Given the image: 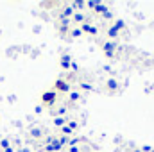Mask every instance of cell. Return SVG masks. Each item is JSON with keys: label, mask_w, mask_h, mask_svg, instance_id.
Wrapping results in <instances>:
<instances>
[{"label": "cell", "mask_w": 154, "mask_h": 152, "mask_svg": "<svg viewBox=\"0 0 154 152\" xmlns=\"http://www.w3.org/2000/svg\"><path fill=\"white\" fill-rule=\"evenodd\" d=\"M52 90H54L57 95L70 93V82H68V81H65L63 77H59V79H56V81H54V84H52Z\"/></svg>", "instance_id": "cell-1"}, {"label": "cell", "mask_w": 154, "mask_h": 152, "mask_svg": "<svg viewBox=\"0 0 154 152\" xmlns=\"http://www.w3.org/2000/svg\"><path fill=\"white\" fill-rule=\"evenodd\" d=\"M56 102H57V93H56L54 90H47V91L41 93V104H43V106L52 108Z\"/></svg>", "instance_id": "cell-2"}, {"label": "cell", "mask_w": 154, "mask_h": 152, "mask_svg": "<svg viewBox=\"0 0 154 152\" xmlns=\"http://www.w3.org/2000/svg\"><path fill=\"white\" fill-rule=\"evenodd\" d=\"M102 52H104V56H106L108 59H113L116 56V43L111 41V39L104 41V43H102Z\"/></svg>", "instance_id": "cell-3"}, {"label": "cell", "mask_w": 154, "mask_h": 152, "mask_svg": "<svg viewBox=\"0 0 154 152\" xmlns=\"http://www.w3.org/2000/svg\"><path fill=\"white\" fill-rule=\"evenodd\" d=\"M104 88H106V91L109 93V95H116L118 91H120V82L116 81V79H108L106 81V84H104Z\"/></svg>", "instance_id": "cell-4"}, {"label": "cell", "mask_w": 154, "mask_h": 152, "mask_svg": "<svg viewBox=\"0 0 154 152\" xmlns=\"http://www.w3.org/2000/svg\"><path fill=\"white\" fill-rule=\"evenodd\" d=\"M79 29H81V32H82V34H88V36H97V34H99L97 27H95L93 23H90V22H86V23L79 25Z\"/></svg>", "instance_id": "cell-5"}, {"label": "cell", "mask_w": 154, "mask_h": 152, "mask_svg": "<svg viewBox=\"0 0 154 152\" xmlns=\"http://www.w3.org/2000/svg\"><path fill=\"white\" fill-rule=\"evenodd\" d=\"M72 65H74L72 56H70V54H63V56H61V59H59V66H61L63 70H70V68H72Z\"/></svg>", "instance_id": "cell-6"}, {"label": "cell", "mask_w": 154, "mask_h": 152, "mask_svg": "<svg viewBox=\"0 0 154 152\" xmlns=\"http://www.w3.org/2000/svg\"><path fill=\"white\" fill-rule=\"evenodd\" d=\"M72 23H74L75 27L82 25V23H86V14H84L82 11H75L74 16H72Z\"/></svg>", "instance_id": "cell-7"}, {"label": "cell", "mask_w": 154, "mask_h": 152, "mask_svg": "<svg viewBox=\"0 0 154 152\" xmlns=\"http://www.w3.org/2000/svg\"><path fill=\"white\" fill-rule=\"evenodd\" d=\"M74 13H75V9H74L70 4H68V5H65V7L61 9V13H59V18H68V20H72Z\"/></svg>", "instance_id": "cell-8"}, {"label": "cell", "mask_w": 154, "mask_h": 152, "mask_svg": "<svg viewBox=\"0 0 154 152\" xmlns=\"http://www.w3.org/2000/svg\"><path fill=\"white\" fill-rule=\"evenodd\" d=\"M108 11H109V7H108L106 4H102V2H97L95 7H93V13H95V14H106Z\"/></svg>", "instance_id": "cell-9"}, {"label": "cell", "mask_w": 154, "mask_h": 152, "mask_svg": "<svg viewBox=\"0 0 154 152\" xmlns=\"http://www.w3.org/2000/svg\"><path fill=\"white\" fill-rule=\"evenodd\" d=\"M106 34H108V38L111 39V41H115V39H118V36H120V31H116L113 25H109L108 31H106Z\"/></svg>", "instance_id": "cell-10"}, {"label": "cell", "mask_w": 154, "mask_h": 152, "mask_svg": "<svg viewBox=\"0 0 154 152\" xmlns=\"http://www.w3.org/2000/svg\"><path fill=\"white\" fill-rule=\"evenodd\" d=\"M79 100H81V93H79V91H72V93L68 95V104H70V106L77 104Z\"/></svg>", "instance_id": "cell-11"}, {"label": "cell", "mask_w": 154, "mask_h": 152, "mask_svg": "<svg viewBox=\"0 0 154 152\" xmlns=\"http://www.w3.org/2000/svg\"><path fill=\"white\" fill-rule=\"evenodd\" d=\"M66 122H68V120H66L65 116H54V125H56V127H59V129H61V127H65V125H66Z\"/></svg>", "instance_id": "cell-12"}, {"label": "cell", "mask_w": 154, "mask_h": 152, "mask_svg": "<svg viewBox=\"0 0 154 152\" xmlns=\"http://www.w3.org/2000/svg\"><path fill=\"white\" fill-rule=\"evenodd\" d=\"M31 138H34V140H39V138H43V129H39V127H34V129H31Z\"/></svg>", "instance_id": "cell-13"}, {"label": "cell", "mask_w": 154, "mask_h": 152, "mask_svg": "<svg viewBox=\"0 0 154 152\" xmlns=\"http://www.w3.org/2000/svg\"><path fill=\"white\" fill-rule=\"evenodd\" d=\"M59 136H65V138H72L74 136V131L68 127V125H65V127H61V134Z\"/></svg>", "instance_id": "cell-14"}, {"label": "cell", "mask_w": 154, "mask_h": 152, "mask_svg": "<svg viewBox=\"0 0 154 152\" xmlns=\"http://www.w3.org/2000/svg\"><path fill=\"white\" fill-rule=\"evenodd\" d=\"M81 34H82V32H81V29H79V27H75V25H74V27L70 29V32H68V38H70V39H74V38H79Z\"/></svg>", "instance_id": "cell-15"}, {"label": "cell", "mask_w": 154, "mask_h": 152, "mask_svg": "<svg viewBox=\"0 0 154 152\" xmlns=\"http://www.w3.org/2000/svg\"><path fill=\"white\" fill-rule=\"evenodd\" d=\"M113 27H115L116 31H124V29H125V23H124L122 20H116L115 23H113Z\"/></svg>", "instance_id": "cell-16"}, {"label": "cell", "mask_w": 154, "mask_h": 152, "mask_svg": "<svg viewBox=\"0 0 154 152\" xmlns=\"http://www.w3.org/2000/svg\"><path fill=\"white\" fill-rule=\"evenodd\" d=\"M81 90H84V91H91L93 90V86H91V82H81Z\"/></svg>", "instance_id": "cell-17"}, {"label": "cell", "mask_w": 154, "mask_h": 152, "mask_svg": "<svg viewBox=\"0 0 154 152\" xmlns=\"http://www.w3.org/2000/svg\"><path fill=\"white\" fill-rule=\"evenodd\" d=\"M7 147H11V141H9L7 138L0 140V150H4V149H7Z\"/></svg>", "instance_id": "cell-18"}, {"label": "cell", "mask_w": 154, "mask_h": 152, "mask_svg": "<svg viewBox=\"0 0 154 152\" xmlns=\"http://www.w3.org/2000/svg\"><path fill=\"white\" fill-rule=\"evenodd\" d=\"M56 116H65V114H66V108H65V106H61V108H57V111H56Z\"/></svg>", "instance_id": "cell-19"}, {"label": "cell", "mask_w": 154, "mask_h": 152, "mask_svg": "<svg viewBox=\"0 0 154 152\" xmlns=\"http://www.w3.org/2000/svg\"><path fill=\"white\" fill-rule=\"evenodd\" d=\"M66 125H68V127H70L72 131H75V129H77V125H79V123H77L75 120H68V122H66Z\"/></svg>", "instance_id": "cell-20"}, {"label": "cell", "mask_w": 154, "mask_h": 152, "mask_svg": "<svg viewBox=\"0 0 154 152\" xmlns=\"http://www.w3.org/2000/svg\"><path fill=\"white\" fill-rule=\"evenodd\" d=\"M68 152H79V147L74 145V147H68Z\"/></svg>", "instance_id": "cell-21"}, {"label": "cell", "mask_w": 154, "mask_h": 152, "mask_svg": "<svg viewBox=\"0 0 154 152\" xmlns=\"http://www.w3.org/2000/svg\"><path fill=\"white\" fill-rule=\"evenodd\" d=\"M102 16H104V18H108V20H109V18H113V13H111V11H108V13H106V14H102Z\"/></svg>", "instance_id": "cell-22"}, {"label": "cell", "mask_w": 154, "mask_h": 152, "mask_svg": "<svg viewBox=\"0 0 154 152\" xmlns=\"http://www.w3.org/2000/svg\"><path fill=\"white\" fill-rule=\"evenodd\" d=\"M0 152H14V149L13 147H7V149H4V150H0Z\"/></svg>", "instance_id": "cell-23"}, {"label": "cell", "mask_w": 154, "mask_h": 152, "mask_svg": "<svg viewBox=\"0 0 154 152\" xmlns=\"http://www.w3.org/2000/svg\"><path fill=\"white\" fill-rule=\"evenodd\" d=\"M18 152H31V149H20Z\"/></svg>", "instance_id": "cell-24"}, {"label": "cell", "mask_w": 154, "mask_h": 152, "mask_svg": "<svg viewBox=\"0 0 154 152\" xmlns=\"http://www.w3.org/2000/svg\"><path fill=\"white\" fill-rule=\"evenodd\" d=\"M131 152H142V149L138 147V149H133V150H131Z\"/></svg>", "instance_id": "cell-25"}, {"label": "cell", "mask_w": 154, "mask_h": 152, "mask_svg": "<svg viewBox=\"0 0 154 152\" xmlns=\"http://www.w3.org/2000/svg\"><path fill=\"white\" fill-rule=\"evenodd\" d=\"M151 152H154V149H152V150H151Z\"/></svg>", "instance_id": "cell-26"}]
</instances>
